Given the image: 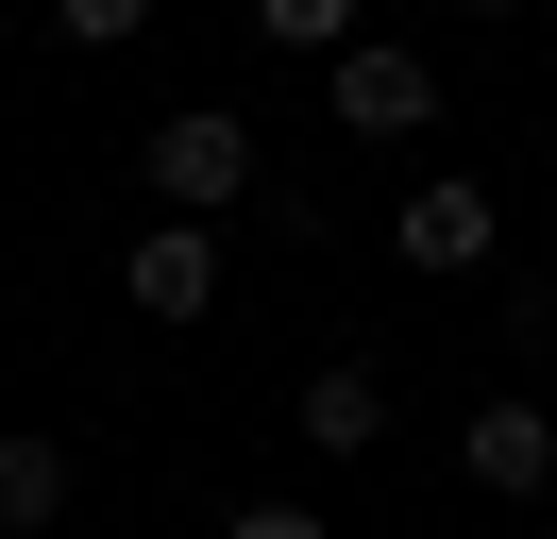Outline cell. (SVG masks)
Returning a JSON list of instances; mask_svg holds the SVG:
<instances>
[{
  "instance_id": "obj_1",
  "label": "cell",
  "mask_w": 557,
  "mask_h": 539,
  "mask_svg": "<svg viewBox=\"0 0 557 539\" xmlns=\"http://www.w3.org/2000/svg\"><path fill=\"white\" fill-rule=\"evenodd\" d=\"M136 168H152V202H170V220H237L253 202V118H220V101H186V118H152L136 135Z\"/></svg>"
},
{
  "instance_id": "obj_2",
  "label": "cell",
  "mask_w": 557,
  "mask_h": 539,
  "mask_svg": "<svg viewBox=\"0 0 557 539\" xmlns=\"http://www.w3.org/2000/svg\"><path fill=\"white\" fill-rule=\"evenodd\" d=\"M321 101H338V135H440V67H422L406 34H355V51L321 67Z\"/></svg>"
},
{
  "instance_id": "obj_3",
  "label": "cell",
  "mask_w": 557,
  "mask_h": 539,
  "mask_svg": "<svg viewBox=\"0 0 557 539\" xmlns=\"http://www.w3.org/2000/svg\"><path fill=\"white\" fill-rule=\"evenodd\" d=\"M119 303H136V321H203L220 303V236L203 220H136L119 236Z\"/></svg>"
},
{
  "instance_id": "obj_4",
  "label": "cell",
  "mask_w": 557,
  "mask_h": 539,
  "mask_svg": "<svg viewBox=\"0 0 557 539\" xmlns=\"http://www.w3.org/2000/svg\"><path fill=\"white\" fill-rule=\"evenodd\" d=\"M456 472H473L490 505H541V489H557V404H523V388L473 404V422H456Z\"/></svg>"
},
{
  "instance_id": "obj_5",
  "label": "cell",
  "mask_w": 557,
  "mask_h": 539,
  "mask_svg": "<svg viewBox=\"0 0 557 539\" xmlns=\"http://www.w3.org/2000/svg\"><path fill=\"white\" fill-rule=\"evenodd\" d=\"M388 270H490V186L473 168H440V186L388 202Z\"/></svg>"
},
{
  "instance_id": "obj_6",
  "label": "cell",
  "mask_w": 557,
  "mask_h": 539,
  "mask_svg": "<svg viewBox=\"0 0 557 539\" xmlns=\"http://www.w3.org/2000/svg\"><path fill=\"white\" fill-rule=\"evenodd\" d=\"M287 422H305V455H372V438H388V388H372V354H321Z\"/></svg>"
},
{
  "instance_id": "obj_7",
  "label": "cell",
  "mask_w": 557,
  "mask_h": 539,
  "mask_svg": "<svg viewBox=\"0 0 557 539\" xmlns=\"http://www.w3.org/2000/svg\"><path fill=\"white\" fill-rule=\"evenodd\" d=\"M51 505H69V438H35V422H0V539H35Z\"/></svg>"
},
{
  "instance_id": "obj_8",
  "label": "cell",
  "mask_w": 557,
  "mask_h": 539,
  "mask_svg": "<svg viewBox=\"0 0 557 539\" xmlns=\"http://www.w3.org/2000/svg\"><path fill=\"white\" fill-rule=\"evenodd\" d=\"M253 34H271V51H321V67H338V51H355V0H253Z\"/></svg>"
},
{
  "instance_id": "obj_9",
  "label": "cell",
  "mask_w": 557,
  "mask_h": 539,
  "mask_svg": "<svg viewBox=\"0 0 557 539\" xmlns=\"http://www.w3.org/2000/svg\"><path fill=\"white\" fill-rule=\"evenodd\" d=\"M51 34H69V51H136L152 0H51Z\"/></svg>"
},
{
  "instance_id": "obj_10",
  "label": "cell",
  "mask_w": 557,
  "mask_h": 539,
  "mask_svg": "<svg viewBox=\"0 0 557 539\" xmlns=\"http://www.w3.org/2000/svg\"><path fill=\"white\" fill-rule=\"evenodd\" d=\"M220 539H338V523H321V505H237Z\"/></svg>"
},
{
  "instance_id": "obj_11",
  "label": "cell",
  "mask_w": 557,
  "mask_h": 539,
  "mask_svg": "<svg viewBox=\"0 0 557 539\" xmlns=\"http://www.w3.org/2000/svg\"><path fill=\"white\" fill-rule=\"evenodd\" d=\"M456 17H523V0H456Z\"/></svg>"
},
{
  "instance_id": "obj_12",
  "label": "cell",
  "mask_w": 557,
  "mask_h": 539,
  "mask_svg": "<svg viewBox=\"0 0 557 539\" xmlns=\"http://www.w3.org/2000/svg\"><path fill=\"white\" fill-rule=\"evenodd\" d=\"M541 287H557V253H541Z\"/></svg>"
}]
</instances>
